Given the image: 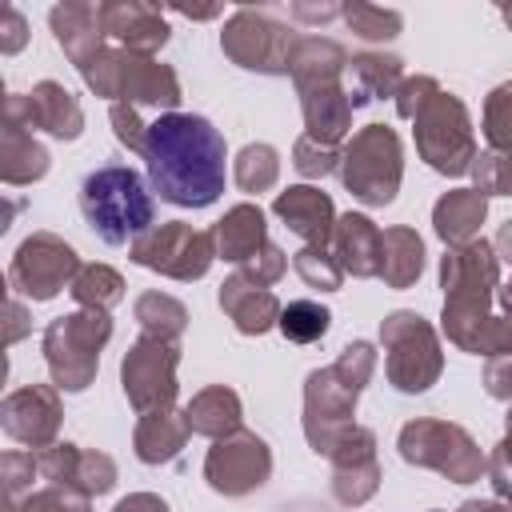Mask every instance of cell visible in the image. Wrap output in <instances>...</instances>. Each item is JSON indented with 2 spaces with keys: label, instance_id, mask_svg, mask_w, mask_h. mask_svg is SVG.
I'll return each instance as SVG.
<instances>
[{
  "label": "cell",
  "instance_id": "6da1fadb",
  "mask_svg": "<svg viewBox=\"0 0 512 512\" xmlns=\"http://www.w3.org/2000/svg\"><path fill=\"white\" fill-rule=\"evenodd\" d=\"M144 160L168 204L204 208L224 192V140L204 116H160L144 136Z\"/></svg>",
  "mask_w": 512,
  "mask_h": 512
},
{
  "label": "cell",
  "instance_id": "7a4b0ae2",
  "mask_svg": "<svg viewBox=\"0 0 512 512\" xmlns=\"http://www.w3.org/2000/svg\"><path fill=\"white\" fill-rule=\"evenodd\" d=\"M80 208H84L88 224L108 244H124L128 236H136L152 224V200H148L140 176L120 164H108L84 180Z\"/></svg>",
  "mask_w": 512,
  "mask_h": 512
},
{
  "label": "cell",
  "instance_id": "3957f363",
  "mask_svg": "<svg viewBox=\"0 0 512 512\" xmlns=\"http://www.w3.org/2000/svg\"><path fill=\"white\" fill-rule=\"evenodd\" d=\"M276 208L292 220L296 232H308V236H324V220H328V200L316 196L312 188H292L288 196L276 200Z\"/></svg>",
  "mask_w": 512,
  "mask_h": 512
},
{
  "label": "cell",
  "instance_id": "277c9868",
  "mask_svg": "<svg viewBox=\"0 0 512 512\" xmlns=\"http://www.w3.org/2000/svg\"><path fill=\"white\" fill-rule=\"evenodd\" d=\"M484 216V200L480 196H472V200H464V196H452V200H444L440 208H436V220H440V232L444 236H464L476 220Z\"/></svg>",
  "mask_w": 512,
  "mask_h": 512
},
{
  "label": "cell",
  "instance_id": "5b68a950",
  "mask_svg": "<svg viewBox=\"0 0 512 512\" xmlns=\"http://www.w3.org/2000/svg\"><path fill=\"white\" fill-rule=\"evenodd\" d=\"M280 328H284V336H292V340H316V336H324V328H328V312L324 308H316V304H292L288 312H284V320H280Z\"/></svg>",
  "mask_w": 512,
  "mask_h": 512
}]
</instances>
